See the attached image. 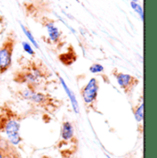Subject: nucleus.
<instances>
[{
	"label": "nucleus",
	"instance_id": "obj_1",
	"mask_svg": "<svg viewBox=\"0 0 157 158\" xmlns=\"http://www.w3.org/2000/svg\"><path fill=\"white\" fill-rule=\"evenodd\" d=\"M12 79L15 83L24 87L43 90L52 80V72L40 60H26L13 73Z\"/></svg>",
	"mask_w": 157,
	"mask_h": 158
},
{
	"label": "nucleus",
	"instance_id": "obj_2",
	"mask_svg": "<svg viewBox=\"0 0 157 158\" xmlns=\"http://www.w3.org/2000/svg\"><path fill=\"white\" fill-rule=\"evenodd\" d=\"M21 116L7 103L0 106V134L13 146L18 147L22 143L20 135Z\"/></svg>",
	"mask_w": 157,
	"mask_h": 158
},
{
	"label": "nucleus",
	"instance_id": "obj_3",
	"mask_svg": "<svg viewBox=\"0 0 157 158\" xmlns=\"http://www.w3.org/2000/svg\"><path fill=\"white\" fill-rule=\"evenodd\" d=\"M17 95L19 98L29 101L48 113L56 112L62 104L61 100L52 97L51 94L44 93L42 90L23 87L17 92Z\"/></svg>",
	"mask_w": 157,
	"mask_h": 158
},
{
	"label": "nucleus",
	"instance_id": "obj_4",
	"mask_svg": "<svg viewBox=\"0 0 157 158\" xmlns=\"http://www.w3.org/2000/svg\"><path fill=\"white\" fill-rule=\"evenodd\" d=\"M63 158H71L77 151V138L75 127L69 120H64L61 125L60 138L56 144Z\"/></svg>",
	"mask_w": 157,
	"mask_h": 158
},
{
	"label": "nucleus",
	"instance_id": "obj_5",
	"mask_svg": "<svg viewBox=\"0 0 157 158\" xmlns=\"http://www.w3.org/2000/svg\"><path fill=\"white\" fill-rule=\"evenodd\" d=\"M98 92L99 81L96 77L90 78L85 85L82 86L80 94L87 110L98 112Z\"/></svg>",
	"mask_w": 157,
	"mask_h": 158
},
{
	"label": "nucleus",
	"instance_id": "obj_6",
	"mask_svg": "<svg viewBox=\"0 0 157 158\" xmlns=\"http://www.w3.org/2000/svg\"><path fill=\"white\" fill-rule=\"evenodd\" d=\"M17 44V37L14 32L7 34L0 46V75L6 74L12 66L13 53Z\"/></svg>",
	"mask_w": 157,
	"mask_h": 158
},
{
	"label": "nucleus",
	"instance_id": "obj_7",
	"mask_svg": "<svg viewBox=\"0 0 157 158\" xmlns=\"http://www.w3.org/2000/svg\"><path fill=\"white\" fill-rule=\"evenodd\" d=\"M111 73H112V76L116 79L118 86L124 92V94L128 97H131L134 90L139 85L140 80L130 74L120 72L116 68L113 69Z\"/></svg>",
	"mask_w": 157,
	"mask_h": 158
},
{
	"label": "nucleus",
	"instance_id": "obj_8",
	"mask_svg": "<svg viewBox=\"0 0 157 158\" xmlns=\"http://www.w3.org/2000/svg\"><path fill=\"white\" fill-rule=\"evenodd\" d=\"M42 25L46 29L48 32V40L47 41L50 44H53L56 48L62 46V32L55 25L54 21L50 19H43Z\"/></svg>",
	"mask_w": 157,
	"mask_h": 158
},
{
	"label": "nucleus",
	"instance_id": "obj_9",
	"mask_svg": "<svg viewBox=\"0 0 157 158\" xmlns=\"http://www.w3.org/2000/svg\"><path fill=\"white\" fill-rule=\"evenodd\" d=\"M57 77L60 80V83H61L64 90L65 91V93H66V95H67V97H68V98H69V100H70V102L72 104V107H73V110H74L75 113L79 114L80 113V108H79V104L77 102V99H76V97L75 93L71 90V88L67 85V84L65 83V81L64 80V78L61 76H59L57 74Z\"/></svg>",
	"mask_w": 157,
	"mask_h": 158
},
{
	"label": "nucleus",
	"instance_id": "obj_10",
	"mask_svg": "<svg viewBox=\"0 0 157 158\" xmlns=\"http://www.w3.org/2000/svg\"><path fill=\"white\" fill-rule=\"evenodd\" d=\"M133 115L138 125L142 127V122L143 121V97H141L138 104L133 109Z\"/></svg>",
	"mask_w": 157,
	"mask_h": 158
},
{
	"label": "nucleus",
	"instance_id": "obj_11",
	"mask_svg": "<svg viewBox=\"0 0 157 158\" xmlns=\"http://www.w3.org/2000/svg\"><path fill=\"white\" fill-rule=\"evenodd\" d=\"M20 28H21V30H22V31H23V33L25 34V36L28 38V40L31 41V43H32V46H34L36 49H39V44H38V41L35 40L34 38V36H33V34L31 33V31L27 28V27H25L23 24H21L20 23Z\"/></svg>",
	"mask_w": 157,
	"mask_h": 158
},
{
	"label": "nucleus",
	"instance_id": "obj_12",
	"mask_svg": "<svg viewBox=\"0 0 157 158\" xmlns=\"http://www.w3.org/2000/svg\"><path fill=\"white\" fill-rule=\"evenodd\" d=\"M10 143L0 135V158H5Z\"/></svg>",
	"mask_w": 157,
	"mask_h": 158
},
{
	"label": "nucleus",
	"instance_id": "obj_13",
	"mask_svg": "<svg viewBox=\"0 0 157 158\" xmlns=\"http://www.w3.org/2000/svg\"><path fill=\"white\" fill-rule=\"evenodd\" d=\"M130 6L140 16V19H142V21H143V19H144V17H143V8L139 4V2H130Z\"/></svg>",
	"mask_w": 157,
	"mask_h": 158
},
{
	"label": "nucleus",
	"instance_id": "obj_14",
	"mask_svg": "<svg viewBox=\"0 0 157 158\" xmlns=\"http://www.w3.org/2000/svg\"><path fill=\"white\" fill-rule=\"evenodd\" d=\"M5 158H22L20 156V155L18 153V150L15 146L13 145H9L8 147V150L6 152V157Z\"/></svg>",
	"mask_w": 157,
	"mask_h": 158
},
{
	"label": "nucleus",
	"instance_id": "obj_15",
	"mask_svg": "<svg viewBox=\"0 0 157 158\" xmlns=\"http://www.w3.org/2000/svg\"><path fill=\"white\" fill-rule=\"evenodd\" d=\"M21 45H22V48H23V50H24V52H25L26 53H28L29 55H31V56H32V57H35L36 52H35L34 49L32 48V46H31L29 42H27V41H22V42H21Z\"/></svg>",
	"mask_w": 157,
	"mask_h": 158
},
{
	"label": "nucleus",
	"instance_id": "obj_16",
	"mask_svg": "<svg viewBox=\"0 0 157 158\" xmlns=\"http://www.w3.org/2000/svg\"><path fill=\"white\" fill-rule=\"evenodd\" d=\"M105 68L102 64H93L90 67H89V72L92 73V74H99V73H102L104 72Z\"/></svg>",
	"mask_w": 157,
	"mask_h": 158
},
{
	"label": "nucleus",
	"instance_id": "obj_17",
	"mask_svg": "<svg viewBox=\"0 0 157 158\" xmlns=\"http://www.w3.org/2000/svg\"><path fill=\"white\" fill-rule=\"evenodd\" d=\"M40 158H51L50 156H42Z\"/></svg>",
	"mask_w": 157,
	"mask_h": 158
},
{
	"label": "nucleus",
	"instance_id": "obj_18",
	"mask_svg": "<svg viewBox=\"0 0 157 158\" xmlns=\"http://www.w3.org/2000/svg\"><path fill=\"white\" fill-rule=\"evenodd\" d=\"M130 2H138V0H130Z\"/></svg>",
	"mask_w": 157,
	"mask_h": 158
},
{
	"label": "nucleus",
	"instance_id": "obj_19",
	"mask_svg": "<svg viewBox=\"0 0 157 158\" xmlns=\"http://www.w3.org/2000/svg\"><path fill=\"white\" fill-rule=\"evenodd\" d=\"M107 157H108V158H111V157H110V156H107Z\"/></svg>",
	"mask_w": 157,
	"mask_h": 158
},
{
	"label": "nucleus",
	"instance_id": "obj_20",
	"mask_svg": "<svg viewBox=\"0 0 157 158\" xmlns=\"http://www.w3.org/2000/svg\"><path fill=\"white\" fill-rule=\"evenodd\" d=\"M2 33H3V32H1V31H0V35H1V34H2Z\"/></svg>",
	"mask_w": 157,
	"mask_h": 158
}]
</instances>
